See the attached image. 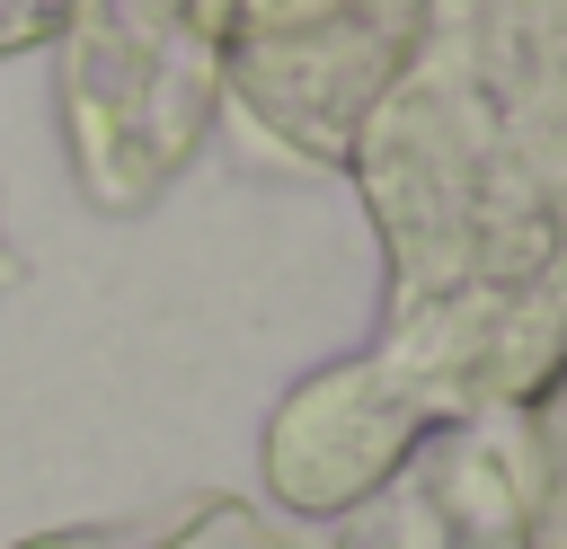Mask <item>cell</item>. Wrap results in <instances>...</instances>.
Returning <instances> with one entry per match:
<instances>
[{"label": "cell", "mask_w": 567, "mask_h": 549, "mask_svg": "<svg viewBox=\"0 0 567 549\" xmlns=\"http://www.w3.org/2000/svg\"><path fill=\"white\" fill-rule=\"evenodd\" d=\"M381 336L452 416L523 407L567 354V0H416L354 115Z\"/></svg>", "instance_id": "1"}, {"label": "cell", "mask_w": 567, "mask_h": 549, "mask_svg": "<svg viewBox=\"0 0 567 549\" xmlns=\"http://www.w3.org/2000/svg\"><path fill=\"white\" fill-rule=\"evenodd\" d=\"M230 97L213 0H80L53 35L62 159L89 213H151Z\"/></svg>", "instance_id": "2"}, {"label": "cell", "mask_w": 567, "mask_h": 549, "mask_svg": "<svg viewBox=\"0 0 567 549\" xmlns=\"http://www.w3.org/2000/svg\"><path fill=\"white\" fill-rule=\"evenodd\" d=\"M221 18V71L257 106L266 133H284L301 159L346 168L354 115L390 80L416 0H213Z\"/></svg>", "instance_id": "3"}, {"label": "cell", "mask_w": 567, "mask_h": 549, "mask_svg": "<svg viewBox=\"0 0 567 549\" xmlns=\"http://www.w3.org/2000/svg\"><path fill=\"white\" fill-rule=\"evenodd\" d=\"M452 407L390 354H337L319 363L310 381H292L275 407H266V443H257V469H266V496L284 522H337L354 514Z\"/></svg>", "instance_id": "4"}, {"label": "cell", "mask_w": 567, "mask_h": 549, "mask_svg": "<svg viewBox=\"0 0 567 549\" xmlns=\"http://www.w3.org/2000/svg\"><path fill=\"white\" fill-rule=\"evenodd\" d=\"M328 549H532L514 407L443 416L354 514H337Z\"/></svg>", "instance_id": "5"}, {"label": "cell", "mask_w": 567, "mask_h": 549, "mask_svg": "<svg viewBox=\"0 0 567 549\" xmlns=\"http://www.w3.org/2000/svg\"><path fill=\"white\" fill-rule=\"evenodd\" d=\"M18 549H310L301 522L248 496H177L159 514H115V522H71V531H27Z\"/></svg>", "instance_id": "6"}, {"label": "cell", "mask_w": 567, "mask_h": 549, "mask_svg": "<svg viewBox=\"0 0 567 549\" xmlns=\"http://www.w3.org/2000/svg\"><path fill=\"white\" fill-rule=\"evenodd\" d=\"M514 452H523V496H532V549H567V354L514 407Z\"/></svg>", "instance_id": "7"}, {"label": "cell", "mask_w": 567, "mask_h": 549, "mask_svg": "<svg viewBox=\"0 0 567 549\" xmlns=\"http://www.w3.org/2000/svg\"><path fill=\"white\" fill-rule=\"evenodd\" d=\"M71 9H80V0H0V62H9V53H35V44H53Z\"/></svg>", "instance_id": "8"}]
</instances>
